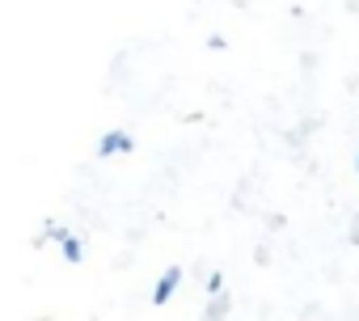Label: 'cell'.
<instances>
[{"instance_id": "obj_1", "label": "cell", "mask_w": 359, "mask_h": 321, "mask_svg": "<svg viewBox=\"0 0 359 321\" xmlns=\"http://www.w3.org/2000/svg\"><path fill=\"white\" fill-rule=\"evenodd\" d=\"M177 287H182V266H169V271L156 279V287H152V304H156V308H161V304H169Z\"/></svg>"}, {"instance_id": "obj_2", "label": "cell", "mask_w": 359, "mask_h": 321, "mask_svg": "<svg viewBox=\"0 0 359 321\" xmlns=\"http://www.w3.org/2000/svg\"><path fill=\"white\" fill-rule=\"evenodd\" d=\"M131 148H135V139L127 131H106L97 139V156H114V152H131Z\"/></svg>"}, {"instance_id": "obj_3", "label": "cell", "mask_w": 359, "mask_h": 321, "mask_svg": "<svg viewBox=\"0 0 359 321\" xmlns=\"http://www.w3.org/2000/svg\"><path fill=\"white\" fill-rule=\"evenodd\" d=\"M233 313V296L229 292H216L212 300H208V308H203V321H224Z\"/></svg>"}, {"instance_id": "obj_4", "label": "cell", "mask_w": 359, "mask_h": 321, "mask_svg": "<svg viewBox=\"0 0 359 321\" xmlns=\"http://www.w3.org/2000/svg\"><path fill=\"white\" fill-rule=\"evenodd\" d=\"M60 245H64V262H81V258H85V241H76L72 233H68Z\"/></svg>"}, {"instance_id": "obj_5", "label": "cell", "mask_w": 359, "mask_h": 321, "mask_svg": "<svg viewBox=\"0 0 359 321\" xmlns=\"http://www.w3.org/2000/svg\"><path fill=\"white\" fill-rule=\"evenodd\" d=\"M216 292H224V275H220V271L208 275V296H216Z\"/></svg>"}, {"instance_id": "obj_6", "label": "cell", "mask_w": 359, "mask_h": 321, "mask_svg": "<svg viewBox=\"0 0 359 321\" xmlns=\"http://www.w3.org/2000/svg\"><path fill=\"white\" fill-rule=\"evenodd\" d=\"M351 245H359V216L351 220Z\"/></svg>"}, {"instance_id": "obj_7", "label": "cell", "mask_w": 359, "mask_h": 321, "mask_svg": "<svg viewBox=\"0 0 359 321\" xmlns=\"http://www.w3.org/2000/svg\"><path fill=\"white\" fill-rule=\"evenodd\" d=\"M355 174H359V156H355Z\"/></svg>"}]
</instances>
